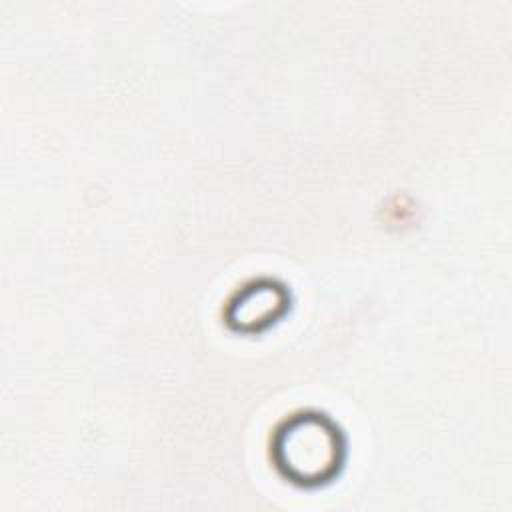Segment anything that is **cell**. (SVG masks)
<instances>
[{
    "instance_id": "cell-1",
    "label": "cell",
    "mask_w": 512,
    "mask_h": 512,
    "mask_svg": "<svg viewBox=\"0 0 512 512\" xmlns=\"http://www.w3.org/2000/svg\"><path fill=\"white\" fill-rule=\"evenodd\" d=\"M346 454L338 424L314 410L286 418L272 438V460L278 472L298 486L330 482L342 468Z\"/></svg>"
},
{
    "instance_id": "cell-2",
    "label": "cell",
    "mask_w": 512,
    "mask_h": 512,
    "mask_svg": "<svg viewBox=\"0 0 512 512\" xmlns=\"http://www.w3.org/2000/svg\"><path fill=\"white\" fill-rule=\"evenodd\" d=\"M288 290L284 284L258 278L244 284L228 300L224 318L238 332H258L274 324L288 310Z\"/></svg>"
}]
</instances>
